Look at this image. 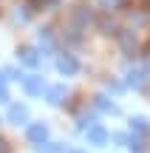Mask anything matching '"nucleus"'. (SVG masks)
<instances>
[{
    "mask_svg": "<svg viewBox=\"0 0 150 153\" xmlns=\"http://www.w3.org/2000/svg\"><path fill=\"white\" fill-rule=\"evenodd\" d=\"M88 142H91V145H105V142H108V131H105L102 125L88 128Z\"/></svg>",
    "mask_w": 150,
    "mask_h": 153,
    "instance_id": "5",
    "label": "nucleus"
},
{
    "mask_svg": "<svg viewBox=\"0 0 150 153\" xmlns=\"http://www.w3.org/2000/svg\"><path fill=\"white\" fill-rule=\"evenodd\" d=\"M26 136H28V142H37V145H43L45 139H48V125H45V122H34V125H28Z\"/></svg>",
    "mask_w": 150,
    "mask_h": 153,
    "instance_id": "1",
    "label": "nucleus"
},
{
    "mask_svg": "<svg viewBox=\"0 0 150 153\" xmlns=\"http://www.w3.org/2000/svg\"><path fill=\"white\" fill-rule=\"evenodd\" d=\"M145 3H147V6H150V0H145Z\"/></svg>",
    "mask_w": 150,
    "mask_h": 153,
    "instance_id": "14",
    "label": "nucleus"
},
{
    "mask_svg": "<svg viewBox=\"0 0 150 153\" xmlns=\"http://www.w3.org/2000/svg\"><path fill=\"white\" fill-rule=\"evenodd\" d=\"M0 153H9V142L6 139H0Z\"/></svg>",
    "mask_w": 150,
    "mask_h": 153,
    "instance_id": "12",
    "label": "nucleus"
},
{
    "mask_svg": "<svg viewBox=\"0 0 150 153\" xmlns=\"http://www.w3.org/2000/svg\"><path fill=\"white\" fill-rule=\"evenodd\" d=\"M65 99V85H51L48 88V105H62Z\"/></svg>",
    "mask_w": 150,
    "mask_h": 153,
    "instance_id": "7",
    "label": "nucleus"
},
{
    "mask_svg": "<svg viewBox=\"0 0 150 153\" xmlns=\"http://www.w3.org/2000/svg\"><path fill=\"white\" fill-rule=\"evenodd\" d=\"M57 68H60V74H77L79 71V62L74 60L71 54H62L60 60H57Z\"/></svg>",
    "mask_w": 150,
    "mask_h": 153,
    "instance_id": "3",
    "label": "nucleus"
},
{
    "mask_svg": "<svg viewBox=\"0 0 150 153\" xmlns=\"http://www.w3.org/2000/svg\"><path fill=\"white\" fill-rule=\"evenodd\" d=\"M68 153H82V150H68Z\"/></svg>",
    "mask_w": 150,
    "mask_h": 153,
    "instance_id": "13",
    "label": "nucleus"
},
{
    "mask_svg": "<svg viewBox=\"0 0 150 153\" xmlns=\"http://www.w3.org/2000/svg\"><path fill=\"white\" fill-rule=\"evenodd\" d=\"M23 88H26V94L37 97V94H43L45 82H43V76H26V79H23Z\"/></svg>",
    "mask_w": 150,
    "mask_h": 153,
    "instance_id": "4",
    "label": "nucleus"
},
{
    "mask_svg": "<svg viewBox=\"0 0 150 153\" xmlns=\"http://www.w3.org/2000/svg\"><path fill=\"white\" fill-rule=\"evenodd\" d=\"M71 14H74V20H77V23H88V20H91L88 6H74V11H71Z\"/></svg>",
    "mask_w": 150,
    "mask_h": 153,
    "instance_id": "8",
    "label": "nucleus"
},
{
    "mask_svg": "<svg viewBox=\"0 0 150 153\" xmlns=\"http://www.w3.org/2000/svg\"><path fill=\"white\" fill-rule=\"evenodd\" d=\"M17 57H20V62H23V65H28V68H37L40 60H43V57L37 54V48H31V45H20Z\"/></svg>",
    "mask_w": 150,
    "mask_h": 153,
    "instance_id": "2",
    "label": "nucleus"
},
{
    "mask_svg": "<svg viewBox=\"0 0 150 153\" xmlns=\"http://www.w3.org/2000/svg\"><path fill=\"white\" fill-rule=\"evenodd\" d=\"M28 119V108L26 105H11L9 108V122H14V125H20V122Z\"/></svg>",
    "mask_w": 150,
    "mask_h": 153,
    "instance_id": "6",
    "label": "nucleus"
},
{
    "mask_svg": "<svg viewBox=\"0 0 150 153\" xmlns=\"http://www.w3.org/2000/svg\"><path fill=\"white\" fill-rule=\"evenodd\" d=\"M9 99V91H6V85H0V102H6Z\"/></svg>",
    "mask_w": 150,
    "mask_h": 153,
    "instance_id": "11",
    "label": "nucleus"
},
{
    "mask_svg": "<svg viewBox=\"0 0 150 153\" xmlns=\"http://www.w3.org/2000/svg\"><path fill=\"white\" fill-rule=\"evenodd\" d=\"M96 105H99V108H102V111H113V105H111V102H108V99H105V97H96Z\"/></svg>",
    "mask_w": 150,
    "mask_h": 153,
    "instance_id": "9",
    "label": "nucleus"
},
{
    "mask_svg": "<svg viewBox=\"0 0 150 153\" xmlns=\"http://www.w3.org/2000/svg\"><path fill=\"white\" fill-rule=\"evenodd\" d=\"M28 3H31V9H43V6L54 3V0H28Z\"/></svg>",
    "mask_w": 150,
    "mask_h": 153,
    "instance_id": "10",
    "label": "nucleus"
}]
</instances>
